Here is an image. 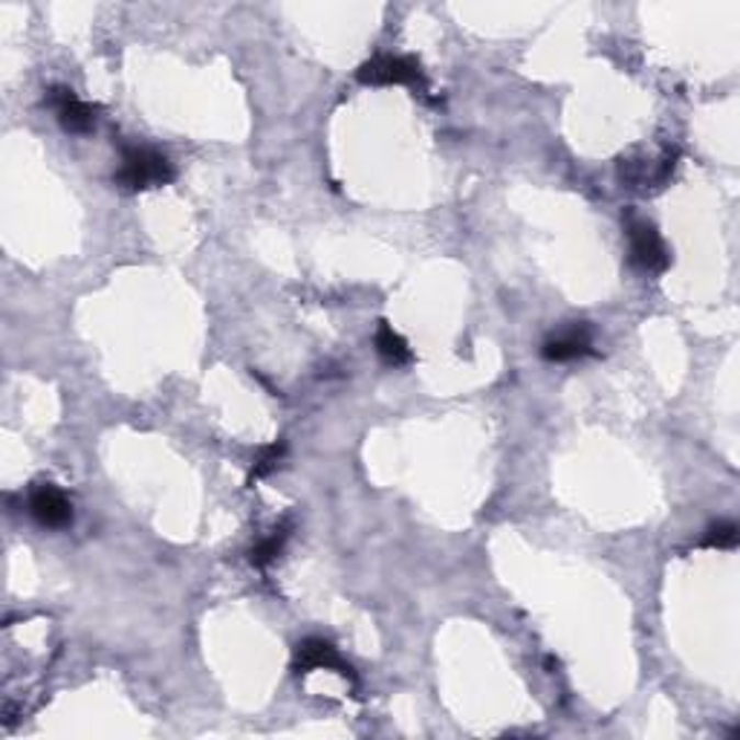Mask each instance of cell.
Wrapping results in <instances>:
<instances>
[{
    "label": "cell",
    "mask_w": 740,
    "mask_h": 740,
    "mask_svg": "<svg viewBox=\"0 0 740 740\" xmlns=\"http://www.w3.org/2000/svg\"><path fill=\"white\" fill-rule=\"evenodd\" d=\"M313 669H330L336 671V674H341V677L354 680L350 665H345L341 657L336 654V648H333L330 642H324V639H304L299 646V651H295V671L307 674V671Z\"/></svg>",
    "instance_id": "ba28073f"
},
{
    "label": "cell",
    "mask_w": 740,
    "mask_h": 740,
    "mask_svg": "<svg viewBox=\"0 0 740 740\" xmlns=\"http://www.w3.org/2000/svg\"><path fill=\"white\" fill-rule=\"evenodd\" d=\"M628 244H630V264L642 276H660L669 269V249L662 244L660 232L648 221H628Z\"/></svg>",
    "instance_id": "7a4b0ae2"
},
{
    "label": "cell",
    "mask_w": 740,
    "mask_h": 740,
    "mask_svg": "<svg viewBox=\"0 0 740 740\" xmlns=\"http://www.w3.org/2000/svg\"><path fill=\"white\" fill-rule=\"evenodd\" d=\"M677 166V150H662V154H648V157H623L619 162V177L628 182V189L648 191L662 189Z\"/></svg>",
    "instance_id": "3957f363"
},
{
    "label": "cell",
    "mask_w": 740,
    "mask_h": 740,
    "mask_svg": "<svg viewBox=\"0 0 740 740\" xmlns=\"http://www.w3.org/2000/svg\"><path fill=\"white\" fill-rule=\"evenodd\" d=\"M591 354H593V330L584 322L573 324L568 330L556 333V336H550L541 347V356L547 362H573V359H582V356Z\"/></svg>",
    "instance_id": "52a82bcc"
},
{
    "label": "cell",
    "mask_w": 740,
    "mask_h": 740,
    "mask_svg": "<svg viewBox=\"0 0 740 740\" xmlns=\"http://www.w3.org/2000/svg\"><path fill=\"white\" fill-rule=\"evenodd\" d=\"M287 536H290L287 529H276L272 536H267L260 543H255L253 552H249V561H253L255 568H267L269 561H276L278 556H281Z\"/></svg>",
    "instance_id": "8fae6325"
},
{
    "label": "cell",
    "mask_w": 740,
    "mask_h": 740,
    "mask_svg": "<svg viewBox=\"0 0 740 740\" xmlns=\"http://www.w3.org/2000/svg\"><path fill=\"white\" fill-rule=\"evenodd\" d=\"M47 104L56 111L58 125H61L67 134H90V131H93L96 111L90 104L81 102L70 87H53L47 93Z\"/></svg>",
    "instance_id": "8992f818"
},
{
    "label": "cell",
    "mask_w": 740,
    "mask_h": 740,
    "mask_svg": "<svg viewBox=\"0 0 740 740\" xmlns=\"http://www.w3.org/2000/svg\"><path fill=\"white\" fill-rule=\"evenodd\" d=\"M356 79L362 85H423V70L414 58L402 56H377L365 61L356 70Z\"/></svg>",
    "instance_id": "277c9868"
},
{
    "label": "cell",
    "mask_w": 740,
    "mask_h": 740,
    "mask_svg": "<svg viewBox=\"0 0 740 740\" xmlns=\"http://www.w3.org/2000/svg\"><path fill=\"white\" fill-rule=\"evenodd\" d=\"M700 543L709 550H735L738 547V524L735 520H717L706 529Z\"/></svg>",
    "instance_id": "30bf717a"
},
{
    "label": "cell",
    "mask_w": 740,
    "mask_h": 740,
    "mask_svg": "<svg viewBox=\"0 0 740 740\" xmlns=\"http://www.w3.org/2000/svg\"><path fill=\"white\" fill-rule=\"evenodd\" d=\"M171 180V162L159 150L143 148V145H131V148L122 150V166L116 171V182L125 191L159 189V186H168Z\"/></svg>",
    "instance_id": "6da1fadb"
},
{
    "label": "cell",
    "mask_w": 740,
    "mask_h": 740,
    "mask_svg": "<svg viewBox=\"0 0 740 740\" xmlns=\"http://www.w3.org/2000/svg\"><path fill=\"white\" fill-rule=\"evenodd\" d=\"M373 345H377V354L382 356V362L394 365V368H402V365H408L414 356H411L408 341L402 339L400 333L391 327L388 322H379V330L373 336Z\"/></svg>",
    "instance_id": "9c48e42d"
},
{
    "label": "cell",
    "mask_w": 740,
    "mask_h": 740,
    "mask_svg": "<svg viewBox=\"0 0 740 740\" xmlns=\"http://www.w3.org/2000/svg\"><path fill=\"white\" fill-rule=\"evenodd\" d=\"M30 515L41 527L64 529L72 524V504L61 489L53 483H38L30 492Z\"/></svg>",
    "instance_id": "5b68a950"
},
{
    "label": "cell",
    "mask_w": 740,
    "mask_h": 740,
    "mask_svg": "<svg viewBox=\"0 0 740 740\" xmlns=\"http://www.w3.org/2000/svg\"><path fill=\"white\" fill-rule=\"evenodd\" d=\"M284 451H287L284 442H272V446H267V449H260L258 460H255V466H253V474H249V483L267 478V474L278 466V460L284 457Z\"/></svg>",
    "instance_id": "7c38bea8"
}]
</instances>
